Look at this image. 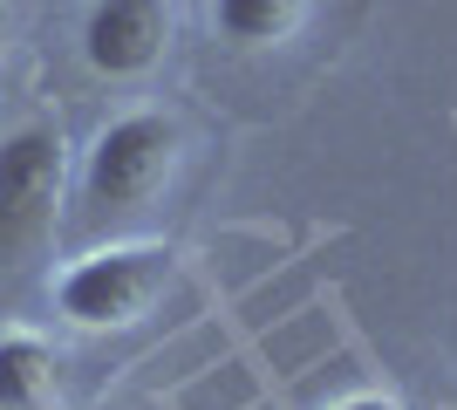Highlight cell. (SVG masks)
Returning a JSON list of instances; mask_svg holds the SVG:
<instances>
[{
    "label": "cell",
    "mask_w": 457,
    "mask_h": 410,
    "mask_svg": "<svg viewBox=\"0 0 457 410\" xmlns=\"http://www.w3.org/2000/svg\"><path fill=\"white\" fill-rule=\"evenodd\" d=\"M62 205V137L55 123H21L0 137V254H28Z\"/></svg>",
    "instance_id": "3957f363"
},
{
    "label": "cell",
    "mask_w": 457,
    "mask_h": 410,
    "mask_svg": "<svg viewBox=\"0 0 457 410\" xmlns=\"http://www.w3.org/2000/svg\"><path fill=\"white\" fill-rule=\"evenodd\" d=\"M178 123L164 110H130L96 130L89 157H82V213L89 219H123L137 205H151L164 192V178L178 172Z\"/></svg>",
    "instance_id": "6da1fadb"
},
{
    "label": "cell",
    "mask_w": 457,
    "mask_h": 410,
    "mask_svg": "<svg viewBox=\"0 0 457 410\" xmlns=\"http://www.w3.org/2000/svg\"><path fill=\"white\" fill-rule=\"evenodd\" d=\"M307 0H212V28L232 41V48H273L301 28Z\"/></svg>",
    "instance_id": "5b68a950"
},
{
    "label": "cell",
    "mask_w": 457,
    "mask_h": 410,
    "mask_svg": "<svg viewBox=\"0 0 457 410\" xmlns=\"http://www.w3.org/2000/svg\"><path fill=\"white\" fill-rule=\"evenodd\" d=\"M164 273H171V247H151V239L96 247L55 273V314L76 329H130L157 301Z\"/></svg>",
    "instance_id": "7a4b0ae2"
},
{
    "label": "cell",
    "mask_w": 457,
    "mask_h": 410,
    "mask_svg": "<svg viewBox=\"0 0 457 410\" xmlns=\"http://www.w3.org/2000/svg\"><path fill=\"white\" fill-rule=\"evenodd\" d=\"M55 383V349L41 335H0V410H41Z\"/></svg>",
    "instance_id": "8992f818"
},
{
    "label": "cell",
    "mask_w": 457,
    "mask_h": 410,
    "mask_svg": "<svg viewBox=\"0 0 457 410\" xmlns=\"http://www.w3.org/2000/svg\"><path fill=\"white\" fill-rule=\"evenodd\" d=\"M328 410H396V404L376 397V390H362V397H342V404H328Z\"/></svg>",
    "instance_id": "52a82bcc"
},
{
    "label": "cell",
    "mask_w": 457,
    "mask_h": 410,
    "mask_svg": "<svg viewBox=\"0 0 457 410\" xmlns=\"http://www.w3.org/2000/svg\"><path fill=\"white\" fill-rule=\"evenodd\" d=\"M164 41H171V7L164 0H96L89 21H82V62L110 82L157 69Z\"/></svg>",
    "instance_id": "277c9868"
}]
</instances>
